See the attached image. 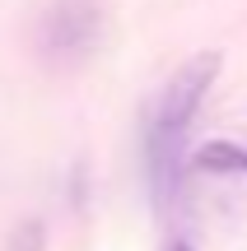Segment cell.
<instances>
[{
    "label": "cell",
    "mask_w": 247,
    "mask_h": 251,
    "mask_svg": "<svg viewBox=\"0 0 247 251\" xmlns=\"http://www.w3.org/2000/svg\"><path fill=\"white\" fill-rule=\"evenodd\" d=\"M168 251H192V247H187V242H173V247H168Z\"/></svg>",
    "instance_id": "5b68a950"
},
{
    "label": "cell",
    "mask_w": 247,
    "mask_h": 251,
    "mask_svg": "<svg viewBox=\"0 0 247 251\" xmlns=\"http://www.w3.org/2000/svg\"><path fill=\"white\" fill-rule=\"evenodd\" d=\"M42 247H47L42 219H24V224L9 233V242H5V251H42Z\"/></svg>",
    "instance_id": "277c9868"
},
{
    "label": "cell",
    "mask_w": 247,
    "mask_h": 251,
    "mask_svg": "<svg viewBox=\"0 0 247 251\" xmlns=\"http://www.w3.org/2000/svg\"><path fill=\"white\" fill-rule=\"evenodd\" d=\"M98 28H103V19L93 0H56L37 19V51L52 65H75L93 51Z\"/></svg>",
    "instance_id": "7a4b0ae2"
},
{
    "label": "cell",
    "mask_w": 247,
    "mask_h": 251,
    "mask_svg": "<svg viewBox=\"0 0 247 251\" xmlns=\"http://www.w3.org/2000/svg\"><path fill=\"white\" fill-rule=\"evenodd\" d=\"M196 168L201 172H220V177H238V172H247V149L233 144V140H210L196 153Z\"/></svg>",
    "instance_id": "3957f363"
},
{
    "label": "cell",
    "mask_w": 247,
    "mask_h": 251,
    "mask_svg": "<svg viewBox=\"0 0 247 251\" xmlns=\"http://www.w3.org/2000/svg\"><path fill=\"white\" fill-rule=\"evenodd\" d=\"M215 75H220V56L205 51L192 56L182 70L168 79V89L154 102V121H149V158H154V186L159 196H173L177 191V149H182V135L192 130L196 112H201L205 93H210Z\"/></svg>",
    "instance_id": "6da1fadb"
}]
</instances>
